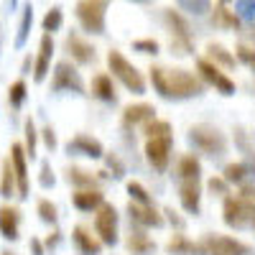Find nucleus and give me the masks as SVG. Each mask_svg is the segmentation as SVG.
I'll return each mask as SVG.
<instances>
[{
  "label": "nucleus",
  "mask_w": 255,
  "mask_h": 255,
  "mask_svg": "<svg viewBox=\"0 0 255 255\" xmlns=\"http://www.w3.org/2000/svg\"><path fill=\"white\" fill-rule=\"evenodd\" d=\"M230 3V0H220V5H227Z\"/></svg>",
  "instance_id": "obj_48"
},
{
  "label": "nucleus",
  "mask_w": 255,
  "mask_h": 255,
  "mask_svg": "<svg viewBox=\"0 0 255 255\" xmlns=\"http://www.w3.org/2000/svg\"><path fill=\"white\" fill-rule=\"evenodd\" d=\"M189 140L207 156H222L227 151V138L212 125H194L189 130Z\"/></svg>",
  "instance_id": "obj_5"
},
{
  "label": "nucleus",
  "mask_w": 255,
  "mask_h": 255,
  "mask_svg": "<svg viewBox=\"0 0 255 255\" xmlns=\"http://www.w3.org/2000/svg\"><path fill=\"white\" fill-rule=\"evenodd\" d=\"M163 23L171 33V51L179 56H186L194 51V44H191V31H189V20L174 10V8H166L163 10Z\"/></svg>",
  "instance_id": "obj_4"
},
{
  "label": "nucleus",
  "mask_w": 255,
  "mask_h": 255,
  "mask_svg": "<svg viewBox=\"0 0 255 255\" xmlns=\"http://www.w3.org/2000/svg\"><path fill=\"white\" fill-rule=\"evenodd\" d=\"M143 133L145 138H156V135H171V123H166V120H151V123H145L143 125Z\"/></svg>",
  "instance_id": "obj_34"
},
{
  "label": "nucleus",
  "mask_w": 255,
  "mask_h": 255,
  "mask_svg": "<svg viewBox=\"0 0 255 255\" xmlns=\"http://www.w3.org/2000/svg\"><path fill=\"white\" fill-rule=\"evenodd\" d=\"M26 90H28V87H26L23 79H15L10 87H8V105H10L13 110H20V108H23V102H26Z\"/></svg>",
  "instance_id": "obj_29"
},
{
  "label": "nucleus",
  "mask_w": 255,
  "mask_h": 255,
  "mask_svg": "<svg viewBox=\"0 0 255 255\" xmlns=\"http://www.w3.org/2000/svg\"><path fill=\"white\" fill-rule=\"evenodd\" d=\"M238 197H243V199H245L250 207H255V186H243Z\"/></svg>",
  "instance_id": "obj_44"
},
{
  "label": "nucleus",
  "mask_w": 255,
  "mask_h": 255,
  "mask_svg": "<svg viewBox=\"0 0 255 255\" xmlns=\"http://www.w3.org/2000/svg\"><path fill=\"white\" fill-rule=\"evenodd\" d=\"M209 189L212 191H217V194H227V181L215 176V179H209Z\"/></svg>",
  "instance_id": "obj_43"
},
{
  "label": "nucleus",
  "mask_w": 255,
  "mask_h": 255,
  "mask_svg": "<svg viewBox=\"0 0 255 255\" xmlns=\"http://www.w3.org/2000/svg\"><path fill=\"white\" fill-rule=\"evenodd\" d=\"M156 118V108L153 105H145V102H138V105H128L123 110V125L125 128H135V125H145Z\"/></svg>",
  "instance_id": "obj_16"
},
{
  "label": "nucleus",
  "mask_w": 255,
  "mask_h": 255,
  "mask_svg": "<svg viewBox=\"0 0 255 255\" xmlns=\"http://www.w3.org/2000/svg\"><path fill=\"white\" fill-rule=\"evenodd\" d=\"M168 253H174V255H191V253H199V248L191 243L189 238H184V235H174L171 240H168Z\"/></svg>",
  "instance_id": "obj_30"
},
{
  "label": "nucleus",
  "mask_w": 255,
  "mask_h": 255,
  "mask_svg": "<svg viewBox=\"0 0 255 255\" xmlns=\"http://www.w3.org/2000/svg\"><path fill=\"white\" fill-rule=\"evenodd\" d=\"M108 67H110V77H115L125 90H130L133 95H143L145 92V77H143V72L135 67V64H130L125 56H123V51H118V49H110L108 51Z\"/></svg>",
  "instance_id": "obj_2"
},
{
  "label": "nucleus",
  "mask_w": 255,
  "mask_h": 255,
  "mask_svg": "<svg viewBox=\"0 0 255 255\" xmlns=\"http://www.w3.org/2000/svg\"><path fill=\"white\" fill-rule=\"evenodd\" d=\"M212 23L220 26V28H230V31H240L243 20L235 10H230L227 5H215V10H212Z\"/></svg>",
  "instance_id": "obj_24"
},
{
  "label": "nucleus",
  "mask_w": 255,
  "mask_h": 255,
  "mask_svg": "<svg viewBox=\"0 0 255 255\" xmlns=\"http://www.w3.org/2000/svg\"><path fill=\"white\" fill-rule=\"evenodd\" d=\"M128 250H130L133 255H145V253H151V250H156V243L145 235V232H130L128 235Z\"/></svg>",
  "instance_id": "obj_27"
},
{
  "label": "nucleus",
  "mask_w": 255,
  "mask_h": 255,
  "mask_svg": "<svg viewBox=\"0 0 255 255\" xmlns=\"http://www.w3.org/2000/svg\"><path fill=\"white\" fill-rule=\"evenodd\" d=\"M28 69H31V56L23 59V74H28Z\"/></svg>",
  "instance_id": "obj_46"
},
{
  "label": "nucleus",
  "mask_w": 255,
  "mask_h": 255,
  "mask_svg": "<svg viewBox=\"0 0 255 255\" xmlns=\"http://www.w3.org/2000/svg\"><path fill=\"white\" fill-rule=\"evenodd\" d=\"M31 23H33V8H31V5H26V8H23V15H20L18 36H15V46H18V49L26 44V38H28V33H31Z\"/></svg>",
  "instance_id": "obj_31"
},
{
  "label": "nucleus",
  "mask_w": 255,
  "mask_h": 255,
  "mask_svg": "<svg viewBox=\"0 0 255 255\" xmlns=\"http://www.w3.org/2000/svg\"><path fill=\"white\" fill-rule=\"evenodd\" d=\"M179 8L194 13V15H202L209 10V0H179Z\"/></svg>",
  "instance_id": "obj_39"
},
{
  "label": "nucleus",
  "mask_w": 255,
  "mask_h": 255,
  "mask_svg": "<svg viewBox=\"0 0 255 255\" xmlns=\"http://www.w3.org/2000/svg\"><path fill=\"white\" fill-rule=\"evenodd\" d=\"M90 90H92V95H95L97 100H102V102H118V92H115L113 77L105 74V72H100V74L92 77Z\"/></svg>",
  "instance_id": "obj_21"
},
{
  "label": "nucleus",
  "mask_w": 255,
  "mask_h": 255,
  "mask_svg": "<svg viewBox=\"0 0 255 255\" xmlns=\"http://www.w3.org/2000/svg\"><path fill=\"white\" fill-rule=\"evenodd\" d=\"M8 158H10L13 174H15V194H18L20 199H28L31 181H28V156H26V151H23V143H13Z\"/></svg>",
  "instance_id": "obj_10"
},
{
  "label": "nucleus",
  "mask_w": 255,
  "mask_h": 255,
  "mask_svg": "<svg viewBox=\"0 0 255 255\" xmlns=\"http://www.w3.org/2000/svg\"><path fill=\"white\" fill-rule=\"evenodd\" d=\"M128 191H130V197H133V202H135V204H153L151 194H148V191L143 189V184L130 181V184H128Z\"/></svg>",
  "instance_id": "obj_38"
},
{
  "label": "nucleus",
  "mask_w": 255,
  "mask_h": 255,
  "mask_svg": "<svg viewBox=\"0 0 255 255\" xmlns=\"http://www.w3.org/2000/svg\"><path fill=\"white\" fill-rule=\"evenodd\" d=\"M179 199H181V207L191 215L199 212V199H202V189H199V181H179Z\"/></svg>",
  "instance_id": "obj_20"
},
{
  "label": "nucleus",
  "mask_w": 255,
  "mask_h": 255,
  "mask_svg": "<svg viewBox=\"0 0 255 255\" xmlns=\"http://www.w3.org/2000/svg\"><path fill=\"white\" fill-rule=\"evenodd\" d=\"M95 235L102 245H115L118 243V209L108 202H102L95 209Z\"/></svg>",
  "instance_id": "obj_7"
},
{
  "label": "nucleus",
  "mask_w": 255,
  "mask_h": 255,
  "mask_svg": "<svg viewBox=\"0 0 255 255\" xmlns=\"http://www.w3.org/2000/svg\"><path fill=\"white\" fill-rule=\"evenodd\" d=\"M197 77L204 82V84H212V87H215L217 92H222V95H235V82H232L220 67H215V64H212L209 59H199L197 61Z\"/></svg>",
  "instance_id": "obj_11"
},
{
  "label": "nucleus",
  "mask_w": 255,
  "mask_h": 255,
  "mask_svg": "<svg viewBox=\"0 0 255 255\" xmlns=\"http://www.w3.org/2000/svg\"><path fill=\"white\" fill-rule=\"evenodd\" d=\"M51 56H54V38L51 33H44L38 41V56L33 61V82H44L51 69Z\"/></svg>",
  "instance_id": "obj_14"
},
{
  "label": "nucleus",
  "mask_w": 255,
  "mask_h": 255,
  "mask_svg": "<svg viewBox=\"0 0 255 255\" xmlns=\"http://www.w3.org/2000/svg\"><path fill=\"white\" fill-rule=\"evenodd\" d=\"M235 61H243L250 72H255V46L238 44V49H235Z\"/></svg>",
  "instance_id": "obj_36"
},
{
  "label": "nucleus",
  "mask_w": 255,
  "mask_h": 255,
  "mask_svg": "<svg viewBox=\"0 0 255 255\" xmlns=\"http://www.w3.org/2000/svg\"><path fill=\"white\" fill-rule=\"evenodd\" d=\"M13 194H15V174H13L10 158H5L3 166H0V197L10 199Z\"/></svg>",
  "instance_id": "obj_26"
},
{
  "label": "nucleus",
  "mask_w": 255,
  "mask_h": 255,
  "mask_svg": "<svg viewBox=\"0 0 255 255\" xmlns=\"http://www.w3.org/2000/svg\"><path fill=\"white\" fill-rule=\"evenodd\" d=\"M197 248L202 255H250V245L227 235H217V232L215 235H204Z\"/></svg>",
  "instance_id": "obj_6"
},
{
  "label": "nucleus",
  "mask_w": 255,
  "mask_h": 255,
  "mask_svg": "<svg viewBox=\"0 0 255 255\" xmlns=\"http://www.w3.org/2000/svg\"><path fill=\"white\" fill-rule=\"evenodd\" d=\"M133 3H148V0H133Z\"/></svg>",
  "instance_id": "obj_49"
},
{
  "label": "nucleus",
  "mask_w": 255,
  "mask_h": 255,
  "mask_svg": "<svg viewBox=\"0 0 255 255\" xmlns=\"http://www.w3.org/2000/svg\"><path fill=\"white\" fill-rule=\"evenodd\" d=\"M102 202H105V197H102L100 189H77L74 194H72V204L77 209H82V212H92Z\"/></svg>",
  "instance_id": "obj_23"
},
{
  "label": "nucleus",
  "mask_w": 255,
  "mask_h": 255,
  "mask_svg": "<svg viewBox=\"0 0 255 255\" xmlns=\"http://www.w3.org/2000/svg\"><path fill=\"white\" fill-rule=\"evenodd\" d=\"M36 212H38V217L44 220L46 225H56V220H59L56 204H51L49 199H38V204H36Z\"/></svg>",
  "instance_id": "obj_35"
},
{
  "label": "nucleus",
  "mask_w": 255,
  "mask_h": 255,
  "mask_svg": "<svg viewBox=\"0 0 255 255\" xmlns=\"http://www.w3.org/2000/svg\"><path fill=\"white\" fill-rule=\"evenodd\" d=\"M0 255H15V253H10V250H3V253H0Z\"/></svg>",
  "instance_id": "obj_47"
},
{
  "label": "nucleus",
  "mask_w": 255,
  "mask_h": 255,
  "mask_svg": "<svg viewBox=\"0 0 255 255\" xmlns=\"http://www.w3.org/2000/svg\"><path fill=\"white\" fill-rule=\"evenodd\" d=\"M72 240H74V245H77V250H79L82 255H100V250H102L100 238L92 235V230L84 227V225H77V227H74Z\"/></svg>",
  "instance_id": "obj_17"
},
{
  "label": "nucleus",
  "mask_w": 255,
  "mask_h": 255,
  "mask_svg": "<svg viewBox=\"0 0 255 255\" xmlns=\"http://www.w3.org/2000/svg\"><path fill=\"white\" fill-rule=\"evenodd\" d=\"M133 49L140 51V54H153V56H156L161 46H158L156 38H138V41H133Z\"/></svg>",
  "instance_id": "obj_40"
},
{
  "label": "nucleus",
  "mask_w": 255,
  "mask_h": 255,
  "mask_svg": "<svg viewBox=\"0 0 255 255\" xmlns=\"http://www.w3.org/2000/svg\"><path fill=\"white\" fill-rule=\"evenodd\" d=\"M23 133H26L23 151H26V156L33 161V158H36V145H38V133H36V125H33V120H31V118L23 123Z\"/></svg>",
  "instance_id": "obj_32"
},
{
  "label": "nucleus",
  "mask_w": 255,
  "mask_h": 255,
  "mask_svg": "<svg viewBox=\"0 0 255 255\" xmlns=\"http://www.w3.org/2000/svg\"><path fill=\"white\" fill-rule=\"evenodd\" d=\"M128 215H130V220L135 225H143V227H161L163 225V217L151 204H135V202H130V204H128Z\"/></svg>",
  "instance_id": "obj_18"
},
{
  "label": "nucleus",
  "mask_w": 255,
  "mask_h": 255,
  "mask_svg": "<svg viewBox=\"0 0 255 255\" xmlns=\"http://www.w3.org/2000/svg\"><path fill=\"white\" fill-rule=\"evenodd\" d=\"M222 215H225V222L235 230H243V227H250L253 220H255V207H250L243 197H227L225 199V207H222Z\"/></svg>",
  "instance_id": "obj_9"
},
{
  "label": "nucleus",
  "mask_w": 255,
  "mask_h": 255,
  "mask_svg": "<svg viewBox=\"0 0 255 255\" xmlns=\"http://www.w3.org/2000/svg\"><path fill=\"white\" fill-rule=\"evenodd\" d=\"M41 138H44V143H46L49 151H54V148H56V135H54V128H44V130H41Z\"/></svg>",
  "instance_id": "obj_42"
},
{
  "label": "nucleus",
  "mask_w": 255,
  "mask_h": 255,
  "mask_svg": "<svg viewBox=\"0 0 255 255\" xmlns=\"http://www.w3.org/2000/svg\"><path fill=\"white\" fill-rule=\"evenodd\" d=\"M151 84L163 100H189L199 97L204 92V82L186 69H166V67H151Z\"/></svg>",
  "instance_id": "obj_1"
},
{
  "label": "nucleus",
  "mask_w": 255,
  "mask_h": 255,
  "mask_svg": "<svg viewBox=\"0 0 255 255\" xmlns=\"http://www.w3.org/2000/svg\"><path fill=\"white\" fill-rule=\"evenodd\" d=\"M61 23H64V13H61L59 5H54V8L44 15V20H41V28H44V33H51V36H54V31L61 28Z\"/></svg>",
  "instance_id": "obj_33"
},
{
  "label": "nucleus",
  "mask_w": 255,
  "mask_h": 255,
  "mask_svg": "<svg viewBox=\"0 0 255 255\" xmlns=\"http://www.w3.org/2000/svg\"><path fill=\"white\" fill-rule=\"evenodd\" d=\"M199 174H202V163L197 156L186 153L176 161V174H174L176 181H199Z\"/></svg>",
  "instance_id": "obj_22"
},
{
  "label": "nucleus",
  "mask_w": 255,
  "mask_h": 255,
  "mask_svg": "<svg viewBox=\"0 0 255 255\" xmlns=\"http://www.w3.org/2000/svg\"><path fill=\"white\" fill-rule=\"evenodd\" d=\"M67 181L79 186V189H97V184H100L97 176H92L90 171H84V168H74V166L67 168Z\"/></svg>",
  "instance_id": "obj_28"
},
{
  "label": "nucleus",
  "mask_w": 255,
  "mask_h": 255,
  "mask_svg": "<svg viewBox=\"0 0 255 255\" xmlns=\"http://www.w3.org/2000/svg\"><path fill=\"white\" fill-rule=\"evenodd\" d=\"M171 145H174L171 135H156L145 140V158L156 171H166L168 161H171Z\"/></svg>",
  "instance_id": "obj_13"
},
{
  "label": "nucleus",
  "mask_w": 255,
  "mask_h": 255,
  "mask_svg": "<svg viewBox=\"0 0 255 255\" xmlns=\"http://www.w3.org/2000/svg\"><path fill=\"white\" fill-rule=\"evenodd\" d=\"M38 181H41V186H46V189L54 186V171H51V166H49L46 161L41 163V179H38Z\"/></svg>",
  "instance_id": "obj_41"
},
{
  "label": "nucleus",
  "mask_w": 255,
  "mask_h": 255,
  "mask_svg": "<svg viewBox=\"0 0 255 255\" xmlns=\"http://www.w3.org/2000/svg\"><path fill=\"white\" fill-rule=\"evenodd\" d=\"M31 250H33V255H44V243H41V240H31Z\"/></svg>",
  "instance_id": "obj_45"
},
{
  "label": "nucleus",
  "mask_w": 255,
  "mask_h": 255,
  "mask_svg": "<svg viewBox=\"0 0 255 255\" xmlns=\"http://www.w3.org/2000/svg\"><path fill=\"white\" fill-rule=\"evenodd\" d=\"M67 148H69V153L74 151V153H82V156H90V158H100V156L105 153V148H102V143H100L97 138H92V135H84V133H79L77 138H72Z\"/></svg>",
  "instance_id": "obj_19"
},
{
  "label": "nucleus",
  "mask_w": 255,
  "mask_h": 255,
  "mask_svg": "<svg viewBox=\"0 0 255 255\" xmlns=\"http://www.w3.org/2000/svg\"><path fill=\"white\" fill-rule=\"evenodd\" d=\"M204 59H209L215 67H225V69H235V54H230L222 44H209L207 46V56Z\"/></svg>",
  "instance_id": "obj_25"
},
{
  "label": "nucleus",
  "mask_w": 255,
  "mask_h": 255,
  "mask_svg": "<svg viewBox=\"0 0 255 255\" xmlns=\"http://www.w3.org/2000/svg\"><path fill=\"white\" fill-rule=\"evenodd\" d=\"M20 209L13 207V204H3L0 207V235L5 240L15 243L20 238Z\"/></svg>",
  "instance_id": "obj_15"
},
{
  "label": "nucleus",
  "mask_w": 255,
  "mask_h": 255,
  "mask_svg": "<svg viewBox=\"0 0 255 255\" xmlns=\"http://www.w3.org/2000/svg\"><path fill=\"white\" fill-rule=\"evenodd\" d=\"M51 90H54V92H77V95L84 92V82H82V77H79V72L74 69L72 61H59L56 67H54Z\"/></svg>",
  "instance_id": "obj_8"
},
{
  "label": "nucleus",
  "mask_w": 255,
  "mask_h": 255,
  "mask_svg": "<svg viewBox=\"0 0 255 255\" xmlns=\"http://www.w3.org/2000/svg\"><path fill=\"white\" fill-rule=\"evenodd\" d=\"M64 51L69 54V59L74 64H82V67H87V64H95L97 61V49L82 33H77V31L67 33V38H64Z\"/></svg>",
  "instance_id": "obj_12"
},
{
  "label": "nucleus",
  "mask_w": 255,
  "mask_h": 255,
  "mask_svg": "<svg viewBox=\"0 0 255 255\" xmlns=\"http://www.w3.org/2000/svg\"><path fill=\"white\" fill-rule=\"evenodd\" d=\"M248 176V168H245V163H230L227 168H225V181L230 184V181H235V184H240L243 179Z\"/></svg>",
  "instance_id": "obj_37"
},
{
  "label": "nucleus",
  "mask_w": 255,
  "mask_h": 255,
  "mask_svg": "<svg viewBox=\"0 0 255 255\" xmlns=\"http://www.w3.org/2000/svg\"><path fill=\"white\" fill-rule=\"evenodd\" d=\"M77 20L90 36L105 33V18H108V0H77Z\"/></svg>",
  "instance_id": "obj_3"
}]
</instances>
